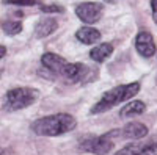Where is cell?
Wrapping results in <instances>:
<instances>
[{"mask_svg":"<svg viewBox=\"0 0 157 155\" xmlns=\"http://www.w3.org/2000/svg\"><path fill=\"white\" fill-rule=\"evenodd\" d=\"M57 28H58V22L54 17H44V19H41L36 24V27H35V38H38V39L46 38V36L52 35Z\"/></svg>","mask_w":157,"mask_h":155,"instance_id":"11","label":"cell"},{"mask_svg":"<svg viewBox=\"0 0 157 155\" xmlns=\"http://www.w3.org/2000/svg\"><path fill=\"white\" fill-rule=\"evenodd\" d=\"M140 91V83L134 82V83H127V85H120V86H115L112 88L110 91H107L104 94L99 102L96 105H93V108L90 110L91 114H101V113H105L110 108L120 105L124 100L132 99L137 93Z\"/></svg>","mask_w":157,"mask_h":155,"instance_id":"2","label":"cell"},{"mask_svg":"<svg viewBox=\"0 0 157 155\" xmlns=\"http://www.w3.org/2000/svg\"><path fill=\"white\" fill-rule=\"evenodd\" d=\"M88 68L82 63H68L66 68L63 69L61 75L66 79L68 82H72V83H78V82H83L85 77L88 74Z\"/></svg>","mask_w":157,"mask_h":155,"instance_id":"8","label":"cell"},{"mask_svg":"<svg viewBox=\"0 0 157 155\" xmlns=\"http://www.w3.org/2000/svg\"><path fill=\"white\" fill-rule=\"evenodd\" d=\"M113 54V46L109 44V42H104V44H99V46H94L93 49L90 50V57L93 61L96 63H104L110 55Z\"/></svg>","mask_w":157,"mask_h":155,"instance_id":"14","label":"cell"},{"mask_svg":"<svg viewBox=\"0 0 157 155\" xmlns=\"http://www.w3.org/2000/svg\"><path fill=\"white\" fill-rule=\"evenodd\" d=\"M41 63H43V66L46 69L55 72V74H60V75H61L63 69L66 68V64H68V61L64 58H61L57 54H52V52H47V54H44L41 57Z\"/></svg>","mask_w":157,"mask_h":155,"instance_id":"9","label":"cell"},{"mask_svg":"<svg viewBox=\"0 0 157 155\" xmlns=\"http://www.w3.org/2000/svg\"><path fill=\"white\" fill-rule=\"evenodd\" d=\"M41 11L43 13H63V8L58 5H43Z\"/></svg>","mask_w":157,"mask_h":155,"instance_id":"17","label":"cell"},{"mask_svg":"<svg viewBox=\"0 0 157 155\" xmlns=\"http://www.w3.org/2000/svg\"><path fill=\"white\" fill-rule=\"evenodd\" d=\"M104 2H107V3H115L116 0H104Z\"/></svg>","mask_w":157,"mask_h":155,"instance_id":"20","label":"cell"},{"mask_svg":"<svg viewBox=\"0 0 157 155\" xmlns=\"http://www.w3.org/2000/svg\"><path fill=\"white\" fill-rule=\"evenodd\" d=\"M2 30L10 36L17 35L22 31V24H21V20H6L2 24Z\"/></svg>","mask_w":157,"mask_h":155,"instance_id":"15","label":"cell"},{"mask_svg":"<svg viewBox=\"0 0 157 155\" xmlns=\"http://www.w3.org/2000/svg\"><path fill=\"white\" fill-rule=\"evenodd\" d=\"M3 3L16 5V6H33L38 3V0H3Z\"/></svg>","mask_w":157,"mask_h":155,"instance_id":"16","label":"cell"},{"mask_svg":"<svg viewBox=\"0 0 157 155\" xmlns=\"http://www.w3.org/2000/svg\"><path fill=\"white\" fill-rule=\"evenodd\" d=\"M75 14L85 24H96L104 14V6L98 2H83L75 6Z\"/></svg>","mask_w":157,"mask_h":155,"instance_id":"5","label":"cell"},{"mask_svg":"<svg viewBox=\"0 0 157 155\" xmlns=\"http://www.w3.org/2000/svg\"><path fill=\"white\" fill-rule=\"evenodd\" d=\"M77 121L68 113H58L39 118L32 124V130L39 136H60L74 130Z\"/></svg>","mask_w":157,"mask_h":155,"instance_id":"1","label":"cell"},{"mask_svg":"<svg viewBox=\"0 0 157 155\" xmlns=\"http://www.w3.org/2000/svg\"><path fill=\"white\" fill-rule=\"evenodd\" d=\"M77 39L83 42V44H96L101 41V31L96 30V28H91V27H82V28H78L77 33Z\"/></svg>","mask_w":157,"mask_h":155,"instance_id":"12","label":"cell"},{"mask_svg":"<svg viewBox=\"0 0 157 155\" xmlns=\"http://www.w3.org/2000/svg\"><path fill=\"white\" fill-rule=\"evenodd\" d=\"M151 9H152V19L157 24V0H151Z\"/></svg>","mask_w":157,"mask_h":155,"instance_id":"18","label":"cell"},{"mask_svg":"<svg viewBox=\"0 0 157 155\" xmlns=\"http://www.w3.org/2000/svg\"><path fill=\"white\" fill-rule=\"evenodd\" d=\"M121 133L127 139H141L148 135V127L141 122H129L124 125Z\"/></svg>","mask_w":157,"mask_h":155,"instance_id":"10","label":"cell"},{"mask_svg":"<svg viewBox=\"0 0 157 155\" xmlns=\"http://www.w3.org/2000/svg\"><path fill=\"white\" fill-rule=\"evenodd\" d=\"M38 97H39V91L35 88L22 86V88L10 89L3 99V108L6 111H17L33 105L38 100Z\"/></svg>","mask_w":157,"mask_h":155,"instance_id":"3","label":"cell"},{"mask_svg":"<svg viewBox=\"0 0 157 155\" xmlns=\"http://www.w3.org/2000/svg\"><path fill=\"white\" fill-rule=\"evenodd\" d=\"M146 111V105L143 103L141 100H132V102H129L126 103V105L121 108L120 111V116L121 118H134V116H140Z\"/></svg>","mask_w":157,"mask_h":155,"instance_id":"13","label":"cell"},{"mask_svg":"<svg viewBox=\"0 0 157 155\" xmlns=\"http://www.w3.org/2000/svg\"><path fill=\"white\" fill-rule=\"evenodd\" d=\"M0 54H2L0 57H2V58H5V54H6V50H5V46H0Z\"/></svg>","mask_w":157,"mask_h":155,"instance_id":"19","label":"cell"},{"mask_svg":"<svg viewBox=\"0 0 157 155\" xmlns=\"http://www.w3.org/2000/svg\"><path fill=\"white\" fill-rule=\"evenodd\" d=\"M115 155H157V136L143 143H132L120 149Z\"/></svg>","mask_w":157,"mask_h":155,"instance_id":"6","label":"cell"},{"mask_svg":"<svg viewBox=\"0 0 157 155\" xmlns=\"http://www.w3.org/2000/svg\"><path fill=\"white\" fill-rule=\"evenodd\" d=\"M135 49L143 58H151L155 54V42L149 31H140L135 38Z\"/></svg>","mask_w":157,"mask_h":155,"instance_id":"7","label":"cell"},{"mask_svg":"<svg viewBox=\"0 0 157 155\" xmlns=\"http://www.w3.org/2000/svg\"><path fill=\"white\" fill-rule=\"evenodd\" d=\"M120 132H110L101 136L94 138H86L82 143V149L86 152H93L96 155H105L113 149V136Z\"/></svg>","mask_w":157,"mask_h":155,"instance_id":"4","label":"cell"}]
</instances>
